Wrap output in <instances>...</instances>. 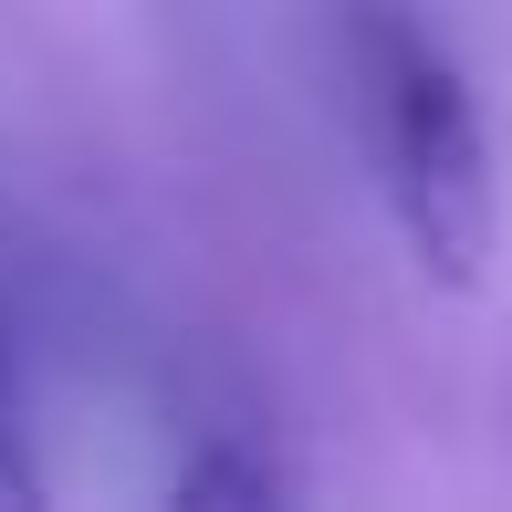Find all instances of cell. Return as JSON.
Returning <instances> with one entry per match:
<instances>
[{
	"label": "cell",
	"instance_id": "3957f363",
	"mask_svg": "<svg viewBox=\"0 0 512 512\" xmlns=\"http://www.w3.org/2000/svg\"><path fill=\"white\" fill-rule=\"evenodd\" d=\"M21 502H42V471H32V450H21V408H11V387H0V512H21Z\"/></svg>",
	"mask_w": 512,
	"mask_h": 512
},
{
	"label": "cell",
	"instance_id": "277c9868",
	"mask_svg": "<svg viewBox=\"0 0 512 512\" xmlns=\"http://www.w3.org/2000/svg\"><path fill=\"white\" fill-rule=\"evenodd\" d=\"M0 387H11V345H0Z\"/></svg>",
	"mask_w": 512,
	"mask_h": 512
},
{
	"label": "cell",
	"instance_id": "6da1fadb",
	"mask_svg": "<svg viewBox=\"0 0 512 512\" xmlns=\"http://www.w3.org/2000/svg\"><path fill=\"white\" fill-rule=\"evenodd\" d=\"M356 84H366V126H377L387 209H398L418 272L450 283V293L481 283L502 199H492V136H481V105L460 84V63L408 11L366 0L356 11Z\"/></svg>",
	"mask_w": 512,
	"mask_h": 512
},
{
	"label": "cell",
	"instance_id": "7a4b0ae2",
	"mask_svg": "<svg viewBox=\"0 0 512 512\" xmlns=\"http://www.w3.org/2000/svg\"><path fill=\"white\" fill-rule=\"evenodd\" d=\"M178 502H272V471H251V460L209 450L199 471H178Z\"/></svg>",
	"mask_w": 512,
	"mask_h": 512
}]
</instances>
